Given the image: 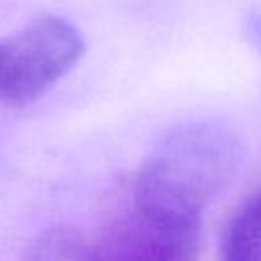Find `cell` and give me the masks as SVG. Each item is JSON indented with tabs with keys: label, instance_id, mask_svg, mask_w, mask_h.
<instances>
[{
	"label": "cell",
	"instance_id": "6da1fadb",
	"mask_svg": "<svg viewBox=\"0 0 261 261\" xmlns=\"http://www.w3.org/2000/svg\"><path fill=\"white\" fill-rule=\"evenodd\" d=\"M243 153L239 135L220 122L175 124L143 161L133 186V204L202 218V210L239 173Z\"/></svg>",
	"mask_w": 261,
	"mask_h": 261
},
{
	"label": "cell",
	"instance_id": "7a4b0ae2",
	"mask_svg": "<svg viewBox=\"0 0 261 261\" xmlns=\"http://www.w3.org/2000/svg\"><path fill=\"white\" fill-rule=\"evenodd\" d=\"M84 55V35L57 14H39L0 39V104L27 106L67 75Z\"/></svg>",
	"mask_w": 261,
	"mask_h": 261
},
{
	"label": "cell",
	"instance_id": "3957f363",
	"mask_svg": "<svg viewBox=\"0 0 261 261\" xmlns=\"http://www.w3.org/2000/svg\"><path fill=\"white\" fill-rule=\"evenodd\" d=\"M202 218L133 208L106 224L75 261H198Z\"/></svg>",
	"mask_w": 261,
	"mask_h": 261
},
{
	"label": "cell",
	"instance_id": "277c9868",
	"mask_svg": "<svg viewBox=\"0 0 261 261\" xmlns=\"http://www.w3.org/2000/svg\"><path fill=\"white\" fill-rule=\"evenodd\" d=\"M220 261H261V192L247 200L228 222Z\"/></svg>",
	"mask_w": 261,
	"mask_h": 261
},
{
	"label": "cell",
	"instance_id": "5b68a950",
	"mask_svg": "<svg viewBox=\"0 0 261 261\" xmlns=\"http://www.w3.org/2000/svg\"><path fill=\"white\" fill-rule=\"evenodd\" d=\"M245 35L251 45L261 53V10L249 12V16L245 18Z\"/></svg>",
	"mask_w": 261,
	"mask_h": 261
}]
</instances>
